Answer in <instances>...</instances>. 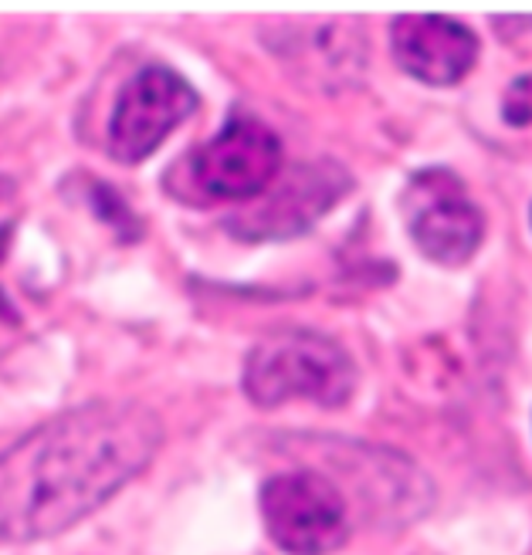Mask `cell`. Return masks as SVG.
Instances as JSON below:
<instances>
[{"label":"cell","mask_w":532,"mask_h":555,"mask_svg":"<svg viewBox=\"0 0 532 555\" xmlns=\"http://www.w3.org/2000/svg\"><path fill=\"white\" fill-rule=\"evenodd\" d=\"M244 397L275 410L286 403L346 406L356 393L353 356L319 332H278L262 339L244 359Z\"/></svg>","instance_id":"obj_3"},{"label":"cell","mask_w":532,"mask_h":555,"mask_svg":"<svg viewBox=\"0 0 532 555\" xmlns=\"http://www.w3.org/2000/svg\"><path fill=\"white\" fill-rule=\"evenodd\" d=\"M506 119L512 126H529L532 122V75L512 81V89L506 92Z\"/></svg>","instance_id":"obj_8"},{"label":"cell","mask_w":532,"mask_h":555,"mask_svg":"<svg viewBox=\"0 0 532 555\" xmlns=\"http://www.w3.org/2000/svg\"><path fill=\"white\" fill-rule=\"evenodd\" d=\"M394 62L425 86H458L479 62V38L468 24L444 14H401L390 27Z\"/></svg>","instance_id":"obj_7"},{"label":"cell","mask_w":532,"mask_h":555,"mask_svg":"<svg viewBox=\"0 0 532 555\" xmlns=\"http://www.w3.org/2000/svg\"><path fill=\"white\" fill-rule=\"evenodd\" d=\"M160 448V416L123 400H92L38 424L0 451V542L75 529L143 475Z\"/></svg>","instance_id":"obj_1"},{"label":"cell","mask_w":532,"mask_h":555,"mask_svg":"<svg viewBox=\"0 0 532 555\" xmlns=\"http://www.w3.org/2000/svg\"><path fill=\"white\" fill-rule=\"evenodd\" d=\"M407 234L428 261L461 268L485 237V217L471 204L461 180L447 170H425L404 193Z\"/></svg>","instance_id":"obj_5"},{"label":"cell","mask_w":532,"mask_h":555,"mask_svg":"<svg viewBox=\"0 0 532 555\" xmlns=\"http://www.w3.org/2000/svg\"><path fill=\"white\" fill-rule=\"evenodd\" d=\"M198 108V92L174 68L150 65L132 75L109 119V156L136 166L150 159L180 122Z\"/></svg>","instance_id":"obj_6"},{"label":"cell","mask_w":532,"mask_h":555,"mask_svg":"<svg viewBox=\"0 0 532 555\" xmlns=\"http://www.w3.org/2000/svg\"><path fill=\"white\" fill-rule=\"evenodd\" d=\"M262 521L286 555H332L350 542L346 494L319 470H286L262 488Z\"/></svg>","instance_id":"obj_4"},{"label":"cell","mask_w":532,"mask_h":555,"mask_svg":"<svg viewBox=\"0 0 532 555\" xmlns=\"http://www.w3.org/2000/svg\"><path fill=\"white\" fill-rule=\"evenodd\" d=\"M282 173V139L255 116H238L190 150L163 177V190L187 207L244 204L268 193Z\"/></svg>","instance_id":"obj_2"}]
</instances>
